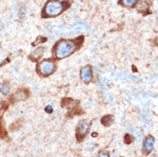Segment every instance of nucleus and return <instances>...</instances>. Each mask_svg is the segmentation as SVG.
<instances>
[{
  "mask_svg": "<svg viewBox=\"0 0 158 157\" xmlns=\"http://www.w3.org/2000/svg\"><path fill=\"white\" fill-rule=\"evenodd\" d=\"M83 43H84V36L77 37L75 39H60L55 44L53 47L54 57L59 60L70 57L77 50H78L80 46Z\"/></svg>",
  "mask_w": 158,
  "mask_h": 157,
  "instance_id": "obj_1",
  "label": "nucleus"
},
{
  "mask_svg": "<svg viewBox=\"0 0 158 157\" xmlns=\"http://www.w3.org/2000/svg\"><path fill=\"white\" fill-rule=\"evenodd\" d=\"M70 6L69 1L60 2L58 0H48L45 5L41 16L43 18L56 17Z\"/></svg>",
  "mask_w": 158,
  "mask_h": 157,
  "instance_id": "obj_2",
  "label": "nucleus"
},
{
  "mask_svg": "<svg viewBox=\"0 0 158 157\" xmlns=\"http://www.w3.org/2000/svg\"><path fill=\"white\" fill-rule=\"evenodd\" d=\"M56 70V63L52 58L43 59L37 64L36 71L42 77H47Z\"/></svg>",
  "mask_w": 158,
  "mask_h": 157,
  "instance_id": "obj_3",
  "label": "nucleus"
},
{
  "mask_svg": "<svg viewBox=\"0 0 158 157\" xmlns=\"http://www.w3.org/2000/svg\"><path fill=\"white\" fill-rule=\"evenodd\" d=\"M90 125L91 123L88 119H82L79 121L76 130L77 139L78 140V142H82V140H84L87 136V134L90 129Z\"/></svg>",
  "mask_w": 158,
  "mask_h": 157,
  "instance_id": "obj_4",
  "label": "nucleus"
},
{
  "mask_svg": "<svg viewBox=\"0 0 158 157\" xmlns=\"http://www.w3.org/2000/svg\"><path fill=\"white\" fill-rule=\"evenodd\" d=\"M29 97V92L28 89L25 88H21L17 92H15L12 95L10 96L9 100L14 103V102H17V101H21V100H25Z\"/></svg>",
  "mask_w": 158,
  "mask_h": 157,
  "instance_id": "obj_5",
  "label": "nucleus"
},
{
  "mask_svg": "<svg viewBox=\"0 0 158 157\" xmlns=\"http://www.w3.org/2000/svg\"><path fill=\"white\" fill-rule=\"evenodd\" d=\"M80 77L84 83H90L93 77L92 67L90 65H86L83 67L80 70Z\"/></svg>",
  "mask_w": 158,
  "mask_h": 157,
  "instance_id": "obj_6",
  "label": "nucleus"
},
{
  "mask_svg": "<svg viewBox=\"0 0 158 157\" xmlns=\"http://www.w3.org/2000/svg\"><path fill=\"white\" fill-rule=\"evenodd\" d=\"M154 144H155V138L152 136H148L145 137L144 141V146H143V151L145 155H148L153 150Z\"/></svg>",
  "mask_w": 158,
  "mask_h": 157,
  "instance_id": "obj_7",
  "label": "nucleus"
},
{
  "mask_svg": "<svg viewBox=\"0 0 158 157\" xmlns=\"http://www.w3.org/2000/svg\"><path fill=\"white\" fill-rule=\"evenodd\" d=\"M44 52H45V48L42 47H38L37 49H35L34 52H31L30 55L28 56V58L34 62L38 61L40 58L43 56Z\"/></svg>",
  "mask_w": 158,
  "mask_h": 157,
  "instance_id": "obj_8",
  "label": "nucleus"
},
{
  "mask_svg": "<svg viewBox=\"0 0 158 157\" xmlns=\"http://www.w3.org/2000/svg\"><path fill=\"white\" fill-rule=\"evenodd\" d=\"M78 104V101L73 100V99H64L62 101V106L66 108H74Z\"/></svg>",
  "mask_w": 158,
  "mask_h": 157,
  "instance_id": "obj_9",
  "label": "nucleus"
},
{
  "mask_svg": "<svg viewBox=\"0 0 158 157\" xmlns=\"http://www.w3.org/2000/svg\"><path fill=\"white\" fill-rule=\"evenodd\" d=\"M114 117L112 115H106V116H104L103 118H101V124L104 126L108 127L114 123Z\"/></svg>",
  "mask_w": 158,
  "mask_h": 157,
  "instance_id": "obj_10",
  "label": "nucleus"
},
{
  "mask_svg": "<svg viewBox=\"0 0 158 157\" xmlns=\"http://www.w3.org/2000/svg\"><path fill=\"white\" fill-rule=\"evenodd\" d=\"M138 0H119V4L126 7H132L136 5Z\"/></svg>",
  "mask_w": 158,
  "mask_h": 157,
  "instance_id": "obj_11",
  "label": "nucleus"
},
{
  "mask_svg": "<svg viewBox=\"0 0 158 157\" xmlns=\"http://www.w3.org/2000/svg\"><path fill=\"white\" fill-rule=\"evenodd\" d=\"M9 90H10V88H9V85L8 83H4L2 84L1 88H0V92L4 95H8Z\"/></svg>",
  "mask_w": 158,
  "mask_h": 157,
  "instance_id": "obj_12",
  "label": "nucleus"
},
{
  "mask_svg": "<svg viewBox=\"0 0 158 157\" xmlns=\"http://www.w3.org/2000/svg\"><path fill=\"white\" fill-rule=\"evenodd\" d=\"M148 6H149V5H148V4L145 2V0H142V1L139 2V4L137 5V9L141 7V9H139L138 10H139V11H143V10H145V9H147Z\"/></svg>",
  "mask_w": 158,
  "mask_h": 157,
  "instance_id": "obj_13",
  "label": "nucleus"
},
{
  "mask_svg": "<svg viewBox=\"0 0 158 157\" xmlns=\"http://www.w3.org/2000/svg\"><path fill=\"white\" fill-rule=\"evenodd\" d=\"M47 38L46 37H43V36H39L37 39H36V40H35V42H33L32 43V46H34L35 47L36 44H40V43H43V42H45V41H47Z\"/></svg>",
  "mask_w": 158,
  "mask_h": 157,
  "instance_id": "obj_14",
  "label": "nucleus"
},
{
  "mask_svg": "<svg viewBox=\"0 0 158 157\" xmlns=\"http://www.w3.org/2000/svg\"><path fill=\"white\" fill-rule=\"evenodd\" d=\"M25 14H26V8L25 7H22L20 10H19V13H18V17L20 19H22L25 17Z\"/></svg>",
  "mask_w": 158,
  "mask_h": 157,
  "instance_id": "obj_15",
  "label": "nucleus"
},
{
  "mask_svg": "<svg viewBox=\"0 0 158 157\" xmlns=\"http://www.w3.org/2000/svg\"><path fill=\"white\" fill-rule=\"evenodd\" d=\"M132 141H133V137L132 136L129 135V134H126L125 136V143L126 144H131Z\"/></svg>",
  "mask_w": 158,
  "mask_h": 157,
  "instance_id": "obj_16",
  "label": "nucleus"
},
{
  "mask_svg": "<svg viewBox=\"0 0 158 157\" xmlns=\"http://www.w3.org/2000/svg\"><path fill=\"white\" fill-rule=\"evenodd\" d=\"M53 107L52 106H50V105H48V106H47L46 107H45V112L47 113V114H52L53 113Z\"/></svg>",
  "mask_w": 158,
  "mask_h": 157,
  "instance_id": "obj_17",
  "label": "nucleus"
},
{
  "mask_svg": "<svg viewBox=\"0 0 158 157\" xmlns=\"http://www.w3.org/2000/svg\"><path fill=\"white\" fill-rule=\"evenodd\" d=\"M98 155H99V156H109L108 153L106 152V151H100Z\"/></svg>",
  "mask_w": 158,
  "mask_h": 157,
  "instance_id": "obj_18",
  "label": "nucleus"
},
{
  "mask_svg": "<svg viewBox=\"0 0 158 157\" xmlns=\"http://www.w3.org/2000/svg\"><path fill=\"white\" fill-rule=\"evenodd\" d=\"M1 128H2V126H1V120H0V133H3L4 131H3V130Z\"/></svg>",
  "mask_w": 158,
  "mask_h": 157,
  "instance_id": "obj_19",
  "label": "nucleus"
}]
</instances>
